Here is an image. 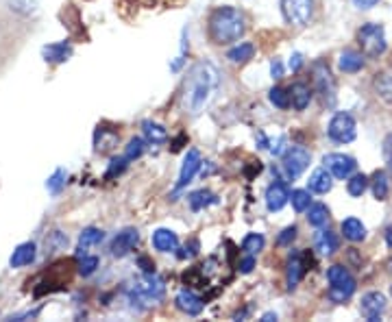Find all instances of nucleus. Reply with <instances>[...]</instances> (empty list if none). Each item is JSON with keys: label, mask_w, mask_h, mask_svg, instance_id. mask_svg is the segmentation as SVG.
I'll return each mask as SVG.
<instances>
[{"label": "nucleus", "mask_w": 392, "mask_h": 322, "mask_svg": "<svg viewBox=\"0 0 392 322\" xmlns=\"http://www.w3.org/2000/svg\"><path fill=\"white\" fill-rule=\"evenodd\" d=\"M220 85V75L212 61H199L190 67L183 81V109L190 116H201L209 107Z\"/></svg>", "instance_id": "f257e3e1"}, {"label": "nucleus", "mask_w": 392, "mask_h": 322, "mask_svg": "<svg viewBox=\"0 0 392 322\" xmlns=\"http://www.w3.org/2000/svg\"><path fill=\"white\" fill-rule=\"evenodd\" d=\"M244 15L235 7H218L209 15V35L216 44H231L244 35Z\"/></svg>", "instance_id": "f03ea898"}, {"label": "nucleus", "mask_w": 392, "mask_h": 322, "mask_svg": "<svg viewBox=\"0 0 392 322\" xmlns=\"http://www.w3.org/2000/svg\"><path fill=\"white\" fill-rule=\"evenodd\" d=\"M166 294V285L164 281L157 277L155 272H144L140 279H135V283L129 288V301L131 303H155V301H161Z\"/></svg>", "instance_id": "7ed1b4c3"}, {"label": "nucleus", "mask_w": 392, "mask_h": 322, "mask_svg": "<svg viewBox=\"0 0 392 322\" xmlns=\"http://www.w3.org/2000/svg\"><path fill=\"white\" fill-rule=\"evenodd\" d=\"M327 281H329V298L333 303H345L355 294V279L345 266H331L327 270Z\"/></svg>", "instance_id": "20e7f679"}, {"label": "nucleus", "mask_w": 392, "mask_h": 322, "mask_svg": "<svg viewBox=\"0 0 392 322\" xmlns=\"http://www.w3.org/2000/svg\"><path fill=\"white\" fill-rule=\"evenodd\" d=\"M357 39L362 46V53L366 57H379L386 53L388 41H386V31L377 22H369L357 31Z\"/></svg>", "instance_id": "39448f33"}, {"label": "nucleus", "mask_w": 392, "mask_h": 322, "mask_svg": "<svg viewBox=\"0 0 392 322\" xmlns=\"http://www.w3.org/2000/svg\"><path fill=\"white\" fill-rule=\"evenodd\" d=\"M327 135L336 144H349L355 140L357 135V122L351 113L347 111H338L333 113V118L329 120V127H327Z\"/></svg>", "instance_id": "423d86ee"}, {"label": "nucleus", "mask_w": 392, "mask_h": 322, "mask_svg": "<svg viewBox=\"0 0 392 322\" xmlns=\"http://www.w3.org/2000/svg\"><path fill=\"white\" fill-rule=\"evenodd\" d=\"M281 11L292 27H307L314 15V0H281Z\"/></svg>", "instance_id": "0eeeda50"}, {"label": "nucleus", "mask_w": 392, "mask_h": 322, "mask_svg": "<svg viewBox=\"0 0 392 322\" xmlns=\"http://www.w3.org/2000/svg\"><path fill=\"white\" fill-rule=\"evenodd\" d=\"M312 155L303 146H290L283 155V170L290 179H299L310 168Z\"/></svg>", "instance_id": "6e6552de"}, {"label": "nucleus", "mask_w": 392, "mask_h": 322, "mask_svg": "<svg viewBox=\"0 0 392 322\" xmlns=\"http://www.w3.org/2000/svg\"><path fill=\"white\" fill-rule=\"evenodd\" d=\"M323 164H325V168L331 172V176L342 179V181L349 179V176L355 172V168H357L355 159L349 157V155H345V153H331V155H327V157L323 159Z\"/></svg>", "instance_id": "1a4fd4ad"}, {"label": "nucleus", "mask_w": 392, "mask_h": 322, "mask_svg": "<svg viewBox=\"0 0 392 322\" xmlns=\"http://www.w3.org/2000/svg\"><path fill=\"white\" fill-rule=\"evenodd\" d=\"M201 155L199 150H188L185 159H183V166H181V172H179V181L175 183V190H173V196H177L183 188H188V183L196 176V172L201 170Z\"/></svg>", "instance_id": "9d476101"}, {"label": "nucleus", "mask_w": 392, "mask_h": 322, "mask_svg": "<svg viewBox=\"0 0 392 322\" xmlns=\"http://www.w3.org/2000/svg\"><path fill=\"white\" fill-rule=\"evenodd\" d=\"M314 81H316L318 91L323 94V101L327 105H333L336 103V85H333V79L329 75V67L323 61H318L314 65Z\"/></svg>", "instance_id": "9b49d317"}, {"label": "nucleus", "mask_w": 392, "mask_h": 322, "mask_svg": "<svg viewBox=\"0 0 392 322\" xmlns=\"http://www.w3.org/2000/svg\"><path fill=\"white\" fill-rule=\"evenodd\" d=\"M384 309H386V296L381 292H369L362 296L360 311L369 322H377L381 318Z\"/></svg>", "instance_id": "f8f14e48"}, {"label": "nucleus", "mask_w": 392, "mask_h": 322, "mask_svg": "<svg viewBox=\"0 0 392 322\" xmlns=\"http://www.w3.org/2000/svg\"><path fill=\"white\" fill-rule=\"evenodd\" d=\"M140 242V233L137 228H125V231H120L114 242H111V255L114 257H127L129 252L137 246Z\"/></svg>", "instance_id": "ddd939ff"}, {"label": "nucleus", "mask_w": 392, "mask_h": 322, "mask_svg": "<svg viewBox=\"0 0 392 322\" xmlns=\"http://www.w3.org/2000/svg\"><path fill=\"white\" fill-rule=\"evenodd\" d=\"M290 200V190L283 181H275L268 186L266 190V207H268V212H281L286 202Z\"/></svg>", "instance_id": "4468645a"}, {"label": "nucleus", "mask_w": 392, "mask_h": 322, "mask_svg": "<svg viewBox=\"0 0 392 322\" xmlns=\"http://www.w3.org/2000/svg\"><path fill=\"white\" fill-rule=\"evenodd\" d=\"M37 257V246L33 242H24L20 246H16L13 255L9 259L11 268H24V266H31Z\"/></svg>", "instance_id": "2eb2a0df"}, {"label": "nucleus", "mask_w": 392, "mask_h": 322, "mask_svg": "<svg viewBox=\"0 0 392 322\" xmlns=\"http://www.w3.org/2000/svg\"><path fill=\"white\" fill-rule=\"evenodd\" d=\"M177 307L188 316H199L203 311V298L196 296L192 290H181L177 294Z\"/></svg>", "instance_id": "dca6fc26"}, {"label": "nucleus", "mask_w": 392, "mask_h": 322, "mask_svg": "<svg viewBox=\"0 0 392 322\" xmlns=\"http://www.w3.org/2000/svg\"><path fill=\"white\" fill-rule=\"evenodd\" d=\"M42 57L51 63H63L72 57V46L68 41H57V44H48L42 49Z\"/></svg>", "instance_id": "f3484780"}, {"label": "nucleus", "mask_w": 392, "mask_h": 322, "mask_svg": "<svg viewBox=\"0 0 392 322\" xmlns=\"http://www.w3.org/2000/svg\"><path fill=\"white\" fill-rule=\"evenodd\" d=\"M305 270H307L305 268V257L301 255V252H294V255L288 259V290H294L299 285Z\"/></svg>", "instance_id": "a211bd4d"}, {"label": "nucleus", "mask_w": 392, "mask_h": 322, "mask_svg": "<svg viewBox=\"0 0 392 322\" xmlns=\"http://www.w3.org/2000/svg\"><path fill=\"white\" fill-rule=\"evenodd\" d=\"M153 246L159 252H175L179 248V238L175 231H170V228H157L153 233Z\"/></svg>", "instance_id": "6ab92c4d"}, {"label": "nucleus", "mask_w": 392, "mask_h": 322, "mask_svg": "<svg viewBox=\"0 0 392 322\" xmlns=\"http://www.w3.org/2000/svg\"><path fill=\"white\" fill-rule=\"evenodd\" d=\"M331 186H333V181H331V172L327 168H318V170L312 172V176H310V192L327 194V192H331Z\"/></svg>", "instance_id": "aec40b11"}, {"label": "nucleus", "mask_w": 392, "mask_h": 322, "mask_svg": "<svg viewBox=\"0 0 392 322\" xmlns=\"http://www.w3.org/2000/svg\"><path fill=\"white\" fill-rule=\"evenodd\" d=\"M338 67L345 75H355L364 67V55L362 53H355V51H347L342 53L340 59H338Z\"/></svg>", "instance_id": "412c9836"}, {"label": "nucleus", "mask_w": 392, "mask_h": 322, "mask_svg": "<svg viewBox=\"0 0 392 322\" xmlns=\"http://www.w3.org/2000/svg\"><path fill=\"white\" fill-rule=\"evenodd\" d=\"M288 91H290V103H292L294 109H297V111L307 109V105L312 101V91H310V87L305 83H294Z\"/></svg>", "instance_id": "4be33fe9"}, {"label": "nucleus", "mask_w": 392, "mask_h": 322, "mask_svg": "<svg viewBox=\"0 0 392 322\" xmlns=\"http://www.w3.org/2000/svg\"><path fill=\"white\" fill-rule=\"evenodd\" d=\"M314 246H316L318 252H321V255L329 257L338 250V238L331 231H325V228H321V231H318L316 238H314Z\"/></svg>", "instance_id": "5701e85b"}, {"label": "nucleus", "mask_w": 392, "mask_h": 322, "mask_svg": "<svg viewBox=\"0 0 392 322\" xmlns=\"http://www.w3.org/2000/svg\"><path fill=\"white\" fill-rule=\"evenodd\" d=\"M342 236H345L349 242H362L366 238V226L357 218H347L345 222H342Z\"/></svg>", "instance_id": "b1692460"}, {"label": "nucleus", "mask_w": 392, "mask_h": 322, "mask_svg": "<svg viewBox=\"0 0 392 322\" xmlns=\"http://www.w3.org/2000/svg\"><path fill=\"white\" fill-rule=\"evenodd\" d=\"M103 240H105V231H101V228H96V226H87L79 238V255H85L87 248L101 244Z\"/></svg>", "instance_id": "393cba45"}, {"label": "nucleus", "mask_w": 392, "mask_h": 322, "mask_svg": "<svg viewBox=\"0 0 392 322\" xmlns=\"http://www.w3.org/2000/svg\"><path fill=\"white\" fill-rule=\"evenodd\" d=\"M329 220V210H327V205L323 202H316V205H310V210H307V222L316 228H321L325 226Z\"/></svg>", "instance_id": "a878e982"}, {"label": "nucleus", "mask_w": 392, "mask_h": 322, "mask_svg": "<svg viewBox=\"0 0 392 322\" xmlns=\"http://www.w3.org/2000/svg\"><path fill=\"white\" fill-rule=\"evenodd\" d=\"M188 200H190V207H192L194 212H201V210H205V207H209V205H216V202H218V198H216L212 192H207V190L192 192V194L188 196Z\"/></svg>", "instance_id": "bb28decb"}, {"label": "nucleus", "mask_w": 392, "mask_h": 322, "mask_svg": "<svg viewBox=\"0 0 392 322\" xmlns=\"http://www.w3.org/2000/svg\"><path fill=\"white\" fill-rule=\"evenodd\" d=\"M142 129H144L146 140L153 142V144H164V142L168 140V133H166V129H164V127H159V124H155V122H151V120H146V122L142 124Z\"/></svg>", "instance_id": "cd10ccee"}, {"label": "nucleus", "mask_w": 392, "mask_h": 322, "mask_svg": "<svg viewBox=\"0 0 392 322\" xmlns=\"http://www.w3.org/2000/svg\"><path fill=\"white\" fill-rule=\"evenodd\" d=\"M375 91L381 101H386L388 105H392V77L390 75H377L375 77Z\"/></svg>", "instance_id": "c85d7f7f"}, {"label": "nucleus", "mask_w": 392, "mask_h": 322, "mask_svg": "<svg viewBox=\"0 0 392 322\" xmlns=\"http://www.w3.org/2000/svg\"><path fill=\"white\" fill-rule=\"evenodd\" d=\"M253 55H255V46L249 44V41H244V44L235 46V49H231L227 57H229L233 63H244V61L253 59Z\"/></svg>", "instance_id": "c756f323"}, {"label": "nucleus", "mask_w": 392, "mask_h": 322, "mask_svg": "<svg viewBox=\"0 0 392 322\" xmlns=\"http://www.w3.org/2000/svg\"><path fill=\"white\" fill-rule=\"evenodd\" d=\"M290 200H292V207H294V212L297 214H303L310 210V205H312V194L310 190H294L290 194Z\"/></svg>", "instance_id": "7c9ffc66"}, {"label": "nucleus", "mask_w": 392, "mask_h": 322, "mask_svg": "<svg viewBox=\"0 0 392 322\" xmlns=\"http://www.w3.org/2000/svg\"><path fill=\"white\" fill-rule=\"evenodd\" d=\"M366 190H369V179L366 174H351L349 183H347V192L355 198H360Z\"/></svg>", "instance_id": "2f4dec72"}, {"label": "nucleus", "mask_w": 392, "mask_h": 322, "mask_svg": "<svg viewBox=\"0 0 392 322\" xmlns=\"http://www.w3.org/2000/svg\"><path fill=\"white\" fill-rule=\"evenodd\" d=\"M264 244H266V240L262 233H249L242 240V250L249 252V255H255V252H259L264 248Z\"/></svg>", "instance_id": "473e14b6"}, {"label": "nucleus", "mask_w": 392, "mask_h": 322, "mask_svg": "<svg viewBox=\"0 0 392 322\" xmlns=\"http://www.w3.org/2000/svg\"><path fill=\"white\" fill-rule=\"evenodd\" d=\"M268 98H271V103L277 107V109H288L292 103H290V91L283 89V87H273L271 91H268Z\"/></svg>", "instance_id": "72a5a7b5"}, {"label": "nucleus", "mask_w": 392, "mask_h": 322, "mask_svg": "<svg viewBox=\"0 0 392 322\" xmlns=\"http://www.w3.org/2000/svg\"><path fill=\"white\" fill-rule=\"evenodd\" d=\"M373 194L377 200H386L388 198V176L386 172H375L373 176Z\"/></svg>", "instance_id": "f704fd0d"}, {"label": "nucleus", "mask_w": 392, "mask_h": 322, "mask_svg": "<svg viewBox=\"0 0 392 322\" xmlns=\"http://www.w3.org/2000/svg\"><path fill=\"white\" fill-rule=\"evenodd\" d=\"M66 176H68L66 170H61V168L55 170V174L46 181V190L51 192V194H59L63 190V186H66Z\"/></svg>", "instance_id": "c9c22d12"}, {"label": "nucleus", "mask_w": 392, "mask_h": 322, "mask_svg": "<svg viewBox=\"0 0 392 322\" xmlns=\"http://www.w3.org/2000/svg\"><path fill=\"white\" fill-rule=\"evenodd\" d=\"M144 148H146V142L142 140V137H133V140L129 142V146H127V150H125V157H127L129 161H133V159L142 157Z\"/></svg>", "instance_id": "e433bc0d"}, {"label": "nucleus", "mask_w": 392, "mask_h": 322, "mask_svg": "<svg viewBox=\"0 0 392 322\" xmlns=\"http://www.w3.org/2000/svg\"><path fill=\"white\" fill-rule=\"evenodd\" d=\"M96 268H98V257H94V255H83V259L79 262V274H83V277L94 274Z\"/></svg>", "instance_id": "4c0bfd02"}, {"label": "nucleus", "mask_w": 392, "mask_h": 322, "mask_svg": "<svg viewBox=\"0 0 392 322\" xmlns=\"http://www.w3.org/2000/svg\"><path fill=\"white\" fill-rule=\"evenodd\" d=\"M66 244H68V236H63L61 231H55L51 233V238H46V248H51V252L57 248H63Z\"/></svg>", "instance_id": "58836bf2"}, {"label": "nucleus", "mask_w": 392, "mask_h": 322, "mask_svg": "<svg viewBox=\"0 0 392 322\" xmlns=\"http://www.w3.org/2000/svg\"><path fill=\"white\" fill-rule=\"evenodd\" d=\"M294 238H297V226H288L281 231V236L277 238V244L279 246H290L294 242Z\"/></svg>", "instance_id": "ea45409f"}, {"label": "nucleus", "mask_w": 392, "mask_h": 322, "mask_svg": "<svg viewBox=\"0 0 392 322\" xmlns=\"http://www.w3.org/2000/svg\"><path fill=\"white\" fill-rule=\"evenodd\" d=\"M384 159H386L388 170H390V174H392V133H388L386 140H384Z\"/></svg>", "instance_id": "a19ab883"}, {"label": "nucleus", "mask_w": 392, "mask_h": 322, "mask_svg": "<svg viewBox=\"0 0 392 322\" xmlns=\"http://www.w3.org/2000/svg\"><path fill=\"white\" fill-rule=\"evenodd\" d=\"M127 161H129V159H127L125 155H122L120 159H114V161H111V168H109V172H107V176L120 174L122 170H125V168H127Z\"/></svg>", "instance_id": "79ce46f5"}, {"label": "nucleus", "mask_w": 392, "mask_h": 322, "mask_svg": "<svg viewBox=\"0 0 392 322\" xmlns=\"http://www.w3.org/2000/svg\"><path fill=\"white\" fill-rule=\"evenodd\" d=\"M301 65H303V55H301V53H292L288 67H290L292 72H299V70H301Z\"/></svg>", "instance_id": "37998d69"}, {"label": "nucleus", "mask_w": 392, "mask_h": 322, "mask_svg": "<svg viewBox=\"0 0 392 322\" xmlns=\"http://www.w3.org/2000/svg\"><path fill=\"white\" fill-rule=\"evenodd\" d=\"M253 268H255V259H253V255L244 257V262L240 264V272H242V274H249Z\"/></svg>", "instance_id": "c03bdc74"}, {"label": "nucleus", "mask_w": 392, "mask_h": 322, "mask_svg": "<svg viewBox=\"0 0 392 322\" xmlns=\"http://www.w3.org/2000/svg\"><path fill=\"white\" fill-rule=\"evenodd\" d=\"M271 75H273V79H281L283 77V63L279 59H275L271 63Z\"/></svg>", "instance_id": "a18cd8bd"}, {"label": "nucleus", "mask_w": 392, "mask_h": 322, "mask_svg": "<svg viewBox=\"0 0 392 322\" xmlns=\"http://www.w3.org/2000/svg\"><path fill=\"white\" fill-rule=\"evenodd\" d=\"M377 3H379V0H353V5L357 9H373Z\"/></svg>", "instance_id": "49530a36"}, {"label": "nucleus", "mask_w": 392, "mask_h": 322, "mask_svg": "<svg viewBox=\"0 0 392 322\" xmlns=\"http://www.w3.org/2000/svg\"><path fill=\"white\" fill-rule=\"evenodd\" d=\"M140 266H142V270H144V272H155V264H153V262H149L146 257H140Z\"/></svg>", "instance_id": "de8ad7c7"}, {"label": "nucleus", "mask_w": 392, "mask_h": 322, "mask_svg": "<svg viewBox=\"0 0 392 322\" xmlns=\"http://www.w3.org/2000/svg\"><path fill=\"white\" fill-rule=\"evenodd\" d=\"M262 320H264V322H273V320H277V314H264Z\"/></svg>", "instance_id": "09e8293b"}, {"label": "nucleus", "mask_w": 392, "mask_h": 322, "mask_svg": "<svg viewBox=\"0 0 392 322\" xmlns=\"http://www.w3.org/2000/svg\"><path fill=\"white\" fill-rule=\"evenodd\" d=\"M388 244L392 246V228H388Z\"/></svg>", "instance_id": "8fccbe9b"}, {"label": "nucleus", "mask_w": 392, "mask_h": 322, "mask_svg": "<svg viewBox=\"0 0 392 322\" xmlns=\"http://www.w3.org/2000/svg\"><path fill=\"white\" fill-rule=\"evenodd\" d=\"M390 294H392V285H390Z\"/></svg>", "instance_id": "3c124183"}]
</instances>
